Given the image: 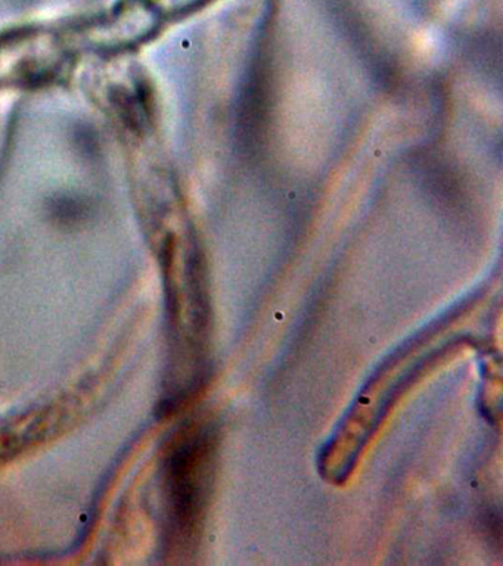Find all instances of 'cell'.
Listing matches in <instances>:
<instances>
[{"instance_id": "obj_1", "label": "cell", "mask_w": 503, "mask_h": 566, "mask_svg": "<svg viewBox=\"0 0 503 566\" xmlns=\"http://www.w3.org/2000/svg\"><path fill=\"white\" fill-rule=\"evenodd\" d=\"M213 443L204 431L186 432L173 444L166 459V494L170 533L186 544L194 538L203 516Z\"/></svg>"}]
</instances>
